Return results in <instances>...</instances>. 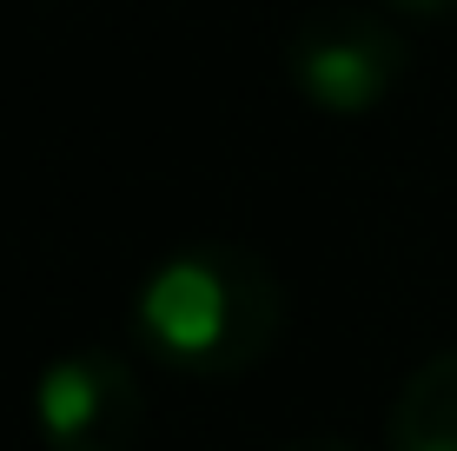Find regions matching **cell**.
Masks as SVG:
<instances>
[{"label": "cell", "instance_id": "cell-1", "mask_svg": "<svg viewBox=\"0 0 457 451\" xmlns=\"http://www.w3.org/2000/svg\"><path fill=\"white\" fill-rule=\"evenodd\" d=\"M286 325V286L252 246H186L146 272L133 332L166 372L239 379L272 352Z\"/></svg>", "mask_w": 457, "mask_h": 451}, {"label": "cell", "instance_id": "cell-2", "mask_svg": "<svg viewBox=\"0 0 457 451\" xmlns=\"http://www.w3.org/2000/svg\"><path fill=\"white\" fill-rule=\"evenodd\" d=\"M411 46L404 34L371 7H319L292 27L286 40V80L298 87V100L319 113L358 120L371 106L391 100V87L404 80Z\"/></svg>", "mask_w": 457, "mask_h": 451}, {"label": "cell", "instance_id": "cell-3", "mask_svg": "<svg viewBox=\"0 0 457 451\" xmlns=\"http://www.w3.org/2000/svg\"><path fill=\"white\" fill-rule=\"evenodd\" d=\"M34 425L46 451H133L146 425L139 379L113 352H67L34 385Z\"/></svg>", "mask_w": 457, "mask_h": 451}, {"label": "cell", "instance_id": "cell-4", "mask_svg": "<svg viewBox=\"0 0 457 451\" xmlns=\"http://www.w3.org/2000/svg\"><path fill=\"white\" fill-rule=\"evenodd\" d=\"M391 451H457V346L404 379L391 405Z\"/></svg>", "mask_w": 457, "mask_h": 451}, {"label": "cell", "instance_id": "cell-5", "mask_svg": "<svg viewBox=\"0 0 457 451\" xmlns=\"http://www.w3.org/2000/svg\"><path fill=\"white\" fill-rule=\"evenodd\" d=\"M378 7H391V13H418V21H431V13L457 7V0H378Z\"/></svg>", "mask_w": 457, "mask_h": 451}, {"label": "cell", "instance_id": "cell-6", "mask_svg": "<svg viewBox=\"0 0 457 451\" xmlns=\"http://www.w3.org/2000/svg\"><path fill=\"white\" fill-rule=\"evenodd\" d=\"M278 451H352L345 438H325V431H312V438H292V445H278Z\"/></svg>", "mask_w": 457, "mask_h": 451}]
</instances>
